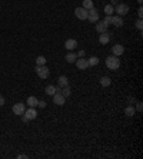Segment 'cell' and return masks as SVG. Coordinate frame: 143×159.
<instances>
[{"mask_svg":"<svg viewBox=\"0 0 143 159\" xmlns=\"http://www.w3.org/2000/svg\"><path fill=\"white\" fill-rule=\"evenodd\" d=\"M107 27H109V26H107L103 20H102V22H99V20L96 22V32H97L99 35H100V33H105V32H107Z\"/></svg>","mask_w":143,"mask_h":159,"instance_id":"12","label":"cell"},{"mask_svg":"<svg viewBox=\"0 0 143 159\" xmlns=\"http://www.w3.org/2000/svg\"><path fill=\"white\" fill-rule=\"evenodd\" d=\"M117 3H119V1H117V0H112V1H110V4H112V6H113V7H115V6H116V4H117Z\"/></svg>","mask_w":143,"mask_h":159,"instance_id":"33","label":"cell"},{"mask_svg":"<svg viewBox=\"0 0 143 159\" xmlns=\"http://www.w3.org/2000/svg\"><path fill=\"white\" fill-rule=\"evenodd\" d=\"M129 6L126 4V3H117L116 6H115V12L117 13V16H120V17H123L126 16L127 13H129Z\"/></svg>","mask_w":143,"mask_h":159,"instance_id":"3","label":"cell"},{"mask_svg":"<svg viewBox=\"0 0 143 159\" xmlns=\"http://www.w3.org/2000/svg\"><path fill=\"white\" fill-rule=\"evenodd\" d=\"M110 83H112V79H110L109 76H102V77H100V85H102L103 88L110 86Z\"/></svg>","mask_w":143,"mask_h":159,"instance_id":"17","label":"cell"},{"mask_svg":"<svg viewBox=\"0 0 143 159\" xmlns=\"http://www.w3.org/2000/svg\"><path fill=\"white\" fill-rule=\"evenodd\" d=\"M76 66H77V69L79 70H86L87 68H89V62H87V59H85V57H79V59H76Z\"/></svg>","mask_w":143,"mask_h":159,"instance_id":"6","label":"cell"},{"mask_svg":"<svg viewBox=\"0 0 143 159\" xmlns=\"http://www.w3.org/2000/svg\"><path fill=\"white\" fill-rule=\"evenodd\" d=\"M44 93H46V95H49V96H53L54 93H56V86H53V85L46 86V88H44Z\"/></svg>","mask_w":143,"mask_h":159,"instance_id":"18","label":"cell"},{"mask_svg":"<svg viewBox=\"0 0 143 159\" xmlns=\"http://www.w3.org/2000/svg\"><path fill=\"white\" fill-rule=\"evenodd\" d=\"M82 7H85L86 10L93 9V7H94V4H93V0H83V6H82Z\"/></svg>","mask_w":143,"mask_h":159,"instance_id":"22","label":"cell"},{"mask_svg":"<svg viewBox=\"0 0 143 159\" xmlns=\"http://www.w3.org/2000/svg\"><path fill=\"white\" fill-rule=\"evenodd\" d=\"M136 27H137L139 30H142V29H143V20H142L140 17L136 20Z\"/></svg>","mask_w":143,"mask_h":159,"instance_id":"26","label":"cell"},{"mask_svg":"<svg viewBox=\"0 0 143 159\" xmlns=\"http://www.w3.org/2000/svg\"><path fill=\"white\" fill-rule=\"evenodd\" d=\"M103 22L106 23L107 26H109V24H112V16H106V17H105V20H103Z\"/></svg>","mask_w":143,"mask_h":159,"instance_id":"28","label":"cell"},{"mask_svg":"<svg viewBox=\"0 0 143 159\" xmlns=\"http://www.w3.org/2000/svg\"><path fill=\"white\" fill-rule=\"evenodd\" d=\"M22 121H23V122H29V119H27L24 115H22Z\"/></svg>","mask_w":143,"mask_h":159,"instance_id":"35","label":"cell"},{"mask_svg":"<svg viewBox=\"0 0 143 159\" xmlns=\"http://www.w3.org/2000/svg\"><path fill=\"white\" fill-rule=\"evenodd\" d=\"M135 113H136V110H135V107H133V106H127V107L125 109V115H126V116H129V118L135 116Z\"/></svg>","mask_w":143,"mask_h":159,"instance_id":"20","label":"cell"},{"mask_svg":"<svg viewBox=\"0 0 143 159\" xmlns=\"http://www.w3.org/2000/svg\"><path fill=\"white\" fill-rule=\"evenodd\" d=\"M46 65V57L44 56H37L36 57V66H43Z\"/></svg>","mask_w":143,"mask_h":159,"instance_id":"24","label":"cell"},{"mask_svg":"<svg viewBox=\"0 0 143 159\" xmlns=\"http://www.w3.org/2000/svg\"><path fill=\"white\" fill-rule=\"evenodd\" d=\"M36 73H37V76L40 77V79H47L49 76H50V70H49V68L46 66V65H43V66H36Z\"/></svg>","mask_w":143,"mask_h":159,"instance_id":"2","label":"cell"},{"mask_svg":"<svg viewBox=\"0 0 143 159\" xmlns=\"http://www.w3.org/2000/svg\"><path fill=\"white\" fill-rule=\"evenodd\" d=\"M37 102H39V99H37L36 96H29L27 100H26V103H27L29 107H36V106H37Z\"/></svg>","mask_w":143,"mask_h":159,"instance_id":"16","label":"cell"},{"mask_svg":"<svg viewBox=\"0 0 143 159\" xmlns=\"http://www.w3.org/2000/svg\"><path fill=\"white\" fill-rule=\"evenodd\" d=\"M57 85H59V88L69 86V79H67V76H65V75L59 76V79H57Z\"/></svg>","mask_w":143,"mask_h":159,"instance_id":"14","label":"cell"},{"mask_svg":"<svg viewBox=\"0 0 143 159\" xmlns=\"http://www.w3.org/2000/svg\"><path fill=\"white\" fill-rule=\"evenodd\" d=\"M125 53V46L123 45H115L113 47H112V54H115V56H122Z\"/></svg>","mask_w":143,"mask_h":159,"instance_id":"10","label":"cell"},{"mask_svg":"<svg viewBox=\"0 0 143 159\" xmlns=\"http://www.w3.org/2000/svg\"><path fill=\"white\" fill-rule=\"evenodd\" d=\"M60 93H62L65 98H69V96L72 95V89L69 88V86H65V88L60 89Z\"/></svg>","mask_w":143,"mask_h":159,"instance_id":"21","label":"cell"},{"mask_svg":"<svg viewBox=\"0 0 143 159\" xmlns=\"http://www.w3.org/2000/svg\"><path fill=\"white\" fill-rule=\"evenodd\" d=\"M76 59H77L76 53L70 52V53H67V54H66V62H67V63H74V62H76Z\"/></svg>","mask_w":143,"mask_h":159,"instance_id":"19","label":"cell"},{"mask_svg":"<svg viewBox=\"0 0 143 159\" xmlns=\"http://www.w3.org/2000/svg\"><path fill=\"white\" fill-rule=\"evenodd\" d=\"M23 115H24V116H26L29 121H33V119H36V118H37V112H36L35 107H29V109H26Z\"/></svg>","mask_w":143,"mask_h":159,"instance_id":"9","label":"cell"},{"mask_svg":"<svg viewBox=\"0 0 143 159\" xmlns=\"http://www.w3.org/2000/svg\"><path fill=\"white\" fill-rule=\"evenodd\" d=\"M142 1H143V0H137V3H140V4H142Z\"/></svg>","mask_w":143,"mask_h":159,"instance_id":"36","label":"cell"},{"mask_svg":"<svg viewBox=\"0 0 143 159\" xmlns=\"http://www.w3.org/2000/svg\"><path fill=\"white\" fill-rule=\"evenodd\" d=\"M99 10L97 9H90V10H87V19H89V22L90 23H96L97 20H99Z\"/></svg>","mask_w":143,"mask_h":159,"instance_id":"4","label":"cell"},{"mask_svg":"<svg viewBox=\"0 0 143 159\" xmlns=\"http://www.w3.org/2000/svg\"><path fill=\"white\" fill-rule=\"evenodd\" d=\"M53 103L57 106H63L66 103V98L60 93V92H57V93H54L53 95Z\"/></svg>","mask_w":143,"mask_h":159,"instance_id":"8","label":"cell"},{"mask_svg":"<svg viewBox=\"0 0 143 159\" xmlns=\"http://www.w3.org/2000/svg\"><path fill=\"white\" fill-rule=\"evenodd\" d=\"M112 24L115 27H122L123 26V17H120V16H112Z\"/></svg>","mask_w":143,"mask_h":159,"instance_id":"15","label":"cell"},{"mask_svg":"<svg viewBox=\"0 0 143 159\" xmlns=\"http://www.w3.org/2000/svg\"><path fill=\"white\" fill-rule=\"evenodd\" d=\"M137 16L142 19V16H143V7H142V6H140V7L137 9Z\"/></svg>","mask_w":143,"mask_h":159,"instance_id":"30","label":"cell"},{"mask_svg":"<svg viewBox=\"0 0 143 159\" xmlns=\"http://www.w3.org/2000/svg\"><path fill=\"white\" fill-rule=\"evenodd\" d=\"M17 158H19V159H26V158H27V155H23V153H20Z\"/></svg>","mask_w":143,"mask_h":159,"instance_id":"34","label":"cell"},{"mask_svg":"<svg viewBox=\"0 0 143 159\" xmlns=\"http://www.w3.org/2000/svg\"><path fill=\"white\" fill-rule=\"evenodd\" d=\"M12 110H13V113L15 115H17V116H22L23 113H24V110H26V105L24 103H15L13 107H12Z\"/></svg>","mask_w":143,"mask_h":159,"instance_id":"7","label":"cell"},{"mask_svg":"<svg viewBox=\"0 0 143 159\" xmlns=\"http://www.w3.org/2000/svg\"><path fill=\"white\" fill-rule=\"evenodd\" d=\"M106 68L109 70H117L120 68V59L119 56H115V54H110L106 57Z\"/></svg>","mask_w":143,"mask_h":159,"instance_id":"1","label":"cell"},{"mask_svg":"<svg viewBox=\"0 0 143 159\" xmlns=\"http://www.w3.org/2000/svg\"><path fill=\"white\" fill-rule=\"evenodd\" d=\"M87 62H89V66H96V65H99V57L97 56H90Z\"/></svg>","mask_w":143,"mask_h":159,"instance_id":"25","label":"cell"},{"mask_svg":"<svg viewBox=\"0 0 143 159\" xmlns=\"http://www.w3.org/2000/svg\"><path fill=\"white\" fill-rule=\"evenodd\" d=\"M65 47H66L67 50L76 49V47H77V40H76V39H67V40L65 42Z\"/></svg>","mask_w":143,"mask_h":159,"instance_id":"13","label":"cell"},{"mask_svg":"<svg viewBox=\"0 0 143 159\" xmlns=\"http://www.w3.org/2000/svg\"><path fill=\"white\" fill-rule=\"evenodd\" d=\"M136 107H137L139 112H142V102H137V106H136Z\"/></svg>","mask_w":143,"mask_h":159,"instance_id":"31","label":"cell"},{"mask_svg":"<svg viewBox=\"0 0 143 159\" xmlns=\"http://www.w3.org/2000/svg\"><path fill=\"white\" fill-rule=\"evenodd\" d=\"M85 54H86V52H85V50H79L76 56H77V57H85Z\"/></svg>","mask_w":143,"mask_h":159,"instance_id":"29","label":"cell"},{"mask_svg":"<svg viewBox=\"0 0 143 159\" xmlns=\"http://www.w3.org/2000/svg\"><path fill=\"white\" fill-rule=\"evenodd\" d=\"M74 16L79 19V20H87V10L85 7H76Z\"/></svg>","mask_w":143,"mask_h":159,"instance_id":"5","label":"cell"},{"mask_svg":"<svg viewBox=\"0 0 143 159\" xmlns=\"http://www.w3.org/2000/svg\"><path fill=\"white\" fill-rule=\"evenodd\" d=\"M3 105H4V98L0 95V106H3Z\"/></svg>","mask_w":143,"mask_h":159,"instance_id":"32","label":"cell"},{"mask_svg":"<svg viewBox=\"0 0 143 159\" xmlns=\"http://www.w3.org/2000/svg\"><path fill=\"white\" fill-rule=\"evenodd\" d=\"M37 106H39L40 109H44V107L47 106V103H46V100H39V102H37Z\"/></svg>","mask_w":143,"mask_h":159,"instance_id":"27","label":"cell"},{"mask_svg":"<svg viewBox=\"0 0 143 159\" xmlns=\"http://www.w3.org/2000/svg\"><path fill=\"white\" fill-rule=\"evenodd\" d=\"M112 37H113V36L110 35V33H107V32L100 33V35H99V43H100V45H107V43L110 42Z\"/></svg>","mask_w":143,"mask_h":159,"instance_id":"11","label":"cell"},{"mask_svg":"<svg viewBox=\"0 0 143 159\" xmlns=\"http://www.w3.org/2000/svg\"><path fill=\"white\" fill-rule=\"evenodd\" d=\"M105 13H106V16H112L115 13V7L112 4H106L105 6Z\"/></svg>","mask_w":143,"mask_h":159,"instance_id":"23","label":"cell"}]
</instances>
